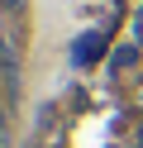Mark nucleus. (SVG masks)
Listing matches in <instances>:
<instances>
[{"label":"nucleus","mask_w":143,"mask_h":148,"mask_svg":"<svg viewBox=\"0 0 143 148\" xmlns=\"http://www.w3.org/2000/svg\"><path fill=\"white\" fill-rule=\"evenodd\" d=\"M0 67H10V48H5V34H0Z\"/></svg>","instance_id":"obj_2"},{"label":"nucleus","mask_w":143,"mask_h":148,"mask_svg":"<svg viewBox=\"0 0 143 148\" xmlns=\"http://www.w3.org/2000/svg\"><path fill=\"white\" fill-rule=\"evenodd\" d=\"M105 38H110V29H95V34H86V38H76L72 62H76V67H81V62H95V58H100V48H105Z\"/></svg>","instance_id":"obj_1"}]
</instances>
